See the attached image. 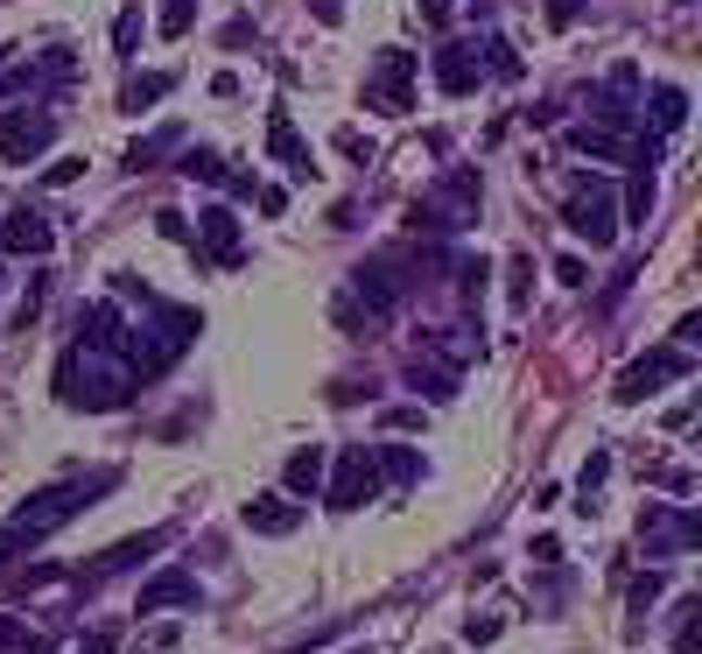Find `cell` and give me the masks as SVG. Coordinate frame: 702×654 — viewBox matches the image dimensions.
<instances>
[{
  "instance_id": "obj_1",
  "label": "cell",
  "mask_w": 702,
  "mask_h": 654,
  "mask_svg": "<svg viewBox=\"0 0 702 654\" xmlns=\"http://www.w3.org/2000/svg\"><path fill=\"white\" fill-rule=\"evenodd\" d=\"M119 486V471H99L92 486H50V493H36V500H22V507L8 514V528H0V556L8 549H36V542H50L64 521H78L85 507H99V493H113Z\"/></svg>"
},
{
  "instance_id": "obj_2",
  "label": "cell",
  "mask_w": 702,
  "mask_h": 654,
  "mask_svg": "<svg viewBox=\"0 0 702 654\" xmlns=\"http://www.w3.org/2000/svg\"><path fill=\"white\" fill-rule=\"evenodd\" d=\"M56 394H64L71 408L106 415V408H127V401H133V374L113 360V352H85V345H71L64 366H56Z\"/></svg>"
},
{
  "instance_id": "obj_3",
  "label": "cell",
  "mask_w": 702,
  "mask_h": 654,
  "mask_svg": "<svg viewBox=\"0 0 702 654\" xmlns=\"http://www.w3.org/2000/svg\"><path fill=\"white\" fill-rule=\"evenodd\" d=\"M477 204H485V184H477V169H450L429 198H414V226H443V232H457V226H471L477 218Z\"/></svg>"
},
{
  "instance_id": "obj_4",
  "label": "cell",
  "mask_w": 702,
  "mask_h": 654,
  "mask_svg": "<svg viewBox=\"0 0 702 654\" xmlns=\"http://www.w3.org/2000/svg\"><path fill=\"white\" fill-rule=\"evenodd\" d=\"M366 106L386 113V121H400V113L414 106V50H380L366 71Z\"/></svg>"
},
{
  "instance_id": "obj_5",
  "label": "cell",
  "mask_w": 702,
  "mask_h": 654,
  "mask_svg": "<svg viewBox=\"0 0 702 654\" xmlns=\"http://www.w3.org/2000/svg\"><path fill=\"white\" fill-rule=\"evenodd\" d=\"M380 451L372 443H345V457H337V479H331V507L337 514H352V507H366V500H380Z\"/></svg>"
},
{
  "instance_id": "obj_6",
  "label": "cell",
  "mask_w": 702,
  "mask_h": 654,
  "mask_svg": "<svg viewBox=\"0 0 702 654\" xmlns=\"http://www.w3.org/2000/svg\"><path fill=\"white\" fill-rule=\"evenodd\" d=\"M562 226H570L576 240H590L597 254H604V247L618 240V218H611V190H604V184H576V198L562 204Z\"/></svg>"
},
{
  "instance_id": "obj_7",
  "label": "cell",
  "mask_w": 702,
  "mask_h": 654,
  "mask_svg": "<svg viewBox=\"0 0 702 654\" xmlns=\"http://www.w3.org/2000/svg\"><path fill=\"white\" fill-rule=\"evenodd\" d=\"M689 374H695L689 352H681V345H661V352H647V360H633L618 374V401H647L661 380H689Z\"/></svg>"
},
{
  "instance_id": "obj_8",
  "label": "cell",
  "mask_w": 702,
  "mask_h": 654,
  "mask_svg": "<svg viewBox=\"0 0 702 654\" xmlns=\"http://www.w3.org/2000/svg\"><path fill=\"white\" fill-rule=\"evenodd\" d=\"M639 534H647V556H675V549H695L702 542V521L689 507H681V514L647 507V514H639Z\"/></svg>"
},
{
  "instance_id": "obj_9",
  "label": "cell",
  "mask_w": 702,
  "mask_h": 654,
  "mask_svg": "<svg viewBox=\"0 0 702 654\" xmlns=\"http://www.w3.org/2000/svg\"><path fill=\"white\" fill-rule=\"evenodd\" d=\"M56 141L50 113H0V162H28Z\"/></svg>"
},
{
  "instance_id": "obj_10",
  "label": "cell",
  "mask_w": 702,
  "mask_h": 654,
  "mask_svg": "<svg viewBox=\"0 0 702 654\" xmlns=\"http://www.w3.org/2000/svg\"><path fill=\"white\" fill-rule=\"evenodd\" d=\"M162 542H169V528H148V534H127V542H113L106 556L92 563V570H78V584H85V591H99V584H106V577H119V570H133V563H141V556H155Z\"/></svg>"
},
{
  "instance_id": "obj_11",
  "label": "cell",
  "mask_w": 702,
  "mask_h": 654,
  "mask_svg": "<svg viewBox=\"0 0 702 654\" xmlns=\"http://www.w3.org/2000/svg\"><path fill=\"white\" fill-rule=\"evenodd\" d=\"M50 247H56V232H50V218H42V212H28V204H22V212L0 218V261H8V254H50Z\"/></svg>"
},
{
  "instance_id": "obj_12",
  "label": "cell",
  "mask_w": 702,
  "mask_h": 654,
  "mask_svg": "<svg viewBox=\"0 0 702 654\" xmlns=\"http://www.w3.org/2000/svg\"><path fill=\"white\" fill-rule=\"evenodd\" d=\"M477 78H485V64H477V42H443V50H436V85H443L450 99L477 92Z\"/></svg>"
},
{
  "instance_id": "obj_13",
  "label": "cell",
  "mask_w": 702,
  "mask_h": 654,
  "mask_svg": "<svg viewBox=\"0 0 702 654\" xmlns=\"http://www.w3.org/2000/svg\"><path fill=\"white\" fill-rule=\"evenodd\" d=\"M190 247H204V261H218V267H239V218L226 204H212V212L197 218V240Z\"/></svg>"
},
{
  "instance_id": "obj_14",
  "label": "cell",
  "mask_w": 702,
  "mask_h": 654,
  "mask_svg": "<svg viewBox=\"0 0 702 654\" xmlns=\"http://www.w3.org/2000/svg\"><path fill=\"white\" fill-rule=\"evenodd\" d=\"M267 155H275V162H289L295 176H317V155L303 148V134H295L289 106H275V113H267Z\"/></svg>"
},
{
  "instance_id": "obj_15",
  "label": "cell",
  "mask_w": 702,
  "mask_h": 654,
  "mask_svg": "<svg viewBox=\"0 0 702 654\" xmlns=\"http://www.w3.org/2000/svg\"><path fill=\"white\" fill-rule=\"evenodd\" d=\"M352 289L366 295V317H394V310H400V281H394V267H386V261L352 267Z\"/></svg>"
},
{
  "instance_id": "obj_16",
  "label": "cell",
  "mask_w": 702,
  "mask_h": 654,
  "mask_svg": "<svg viewBox=\"0 0 702 654\" xmlns=\"http://www.w3.org/2000/svg\"><path fill=\"white\" fill-rule=\"evenodd\" d=\"M239 521H246L253 534H295V528H303V507H295V500H281V493H260V500H246V507H239Z\"/></svg>"
},
{
  "instance_id": "obj_17",
  "label": "cell",
  "mask_w": 702,
  "mask_h": 654,
  "mask_svg": "<svg viewBox=\"0 0 702 654\" xmlns=\"http://www.w3.org/2000/svg\"><path fill=\"white\" fill-rule=\"evenodd\" d=\"M169 605H197V577L190 570H162L141 584V599H133V613H169Z\"/></svg>"
},
{
  "instance_id": "obj_18",
  "label": "cell",
  "mask_w": 702,
  "mask_h": 654,
  "mask_svg": "<svg viewBox=\"0 0 702 654\" xmlns=\"http://www.w3.org/2000/svg\"><path fill=\"white\" fill-rule=\"evenodd\" d=\"M429 352H436V360H450V374H457L464 360H477V352H485V338H477L471 324H443V331L429 338Z\"/></svg>"
},
{
  "instance_id": "obj_19",
  "label": "cell",
  "mask_w": 702,
  "mask_h": 654,
  "mask_svg": "<svg viewBox=\"0 0 702 654\" xmlns=\"http://www.w3.org/2000/svg\"><path fill=\"white\" fill-rule=\"evenodd\" d=\"M408 388L429 394V401H450L457 394V374H450V366H436V360H408Z\"/></svg>"
},
{
  "instance_id": "obj_20",
  "label": "cell",
  "mask_w": 702,
  "mask_h": 654,
  "mask_svg": "<svg viewBox=\"0 0 702 654\" xmlns=\"http://www.w3.org/2000/svg\"><path fill=\"white\" fill-rule=\"evenodd\" d=\"M372 451H380V479H394V486L422 479V451H408V443H372Z\"/></svg>"
},
{
  "instance_id": "obj_21",
  "label": "cell",
  "mask_w": 702,
  "mask_h": 654,
  "mask_svg": "<svg viewBox=\"0 0 702 654\" xmlns=\"http://www.w3.org/2000/svg\"><path fill=\"white\" fill-rule=\"evenodd\" d=\"M281 479H289V493H317V486H323V451H317V443H303Z\"/></svg>"
},
{
  "instance_id": "obj_22",
  "label": "cell",
  "mask_w": 702,
  "mask_h": 654,
  "mask_svg": "<svg viewBox=\"0 0 702 654\" xmlns=\"http://www.w3.org/2000/svg\"><path fill=\"white\" fill-rule=\"evenodd\" d=\"M169 148H183V127H155L148 141L127 148V169H155V155H169Z\"/></svg>"
},
{
  "instance_id": "obj_23",
  "label": "cell",
  "mask_w": 702,
  "mask_h": 654,
  "mask_svg": "<svg viewBox=\"0 0 702 654\" xmlns=\"http://www.w3.org/2000/svg\"><path fill=\"white\" fill-rule=\"evenodd\" d=\"M169 71H141V78H127V92H119V106H127V113H141V106H155V99L162 92H169Z\"/></svg>"
},
{
  "instance_id": "obj_24",
  "label": "cell",
  "mask_w": 702,
  "mask_h": 654,
  "mask_svg": "<svg viewBox=\"0 0 702 654\" xmlns=\"http://www.w3.org/2000/svg\"><path fill=\"white\" fill-rule=\"evenodd\" d=\"M681 121H689V92H681V85H661V92H653V127L675 134Z\"/></svg>"
},
{
  "instance_id": "obj_25",
  "label": "cell",
  "mask_w": 702,
  "mask_h": 654,
  "mask_svg": "<svg viewBox=\"0 0 702 654\" xmlns=\"http://www.w3.org/2000/svg\"><path fill=\"white\" fill-rule=\"evenodd\" d=\"M183 176H197V184H232V169H226L218 148H183Z\"/></svg>"
},
{
  "instance_id": "obj_26",
  "label": "cell",
  "mask_w": 702,
  "mask_h": 654,
  "mask_svg": "<svg viewBox=\"0 0 702 654\" xmlns=\"http://www.w3.org/2000/svg\"><path fill=\"white\" fill-rule=\"evenodd\" d=\"M661 591H667V570H647V577H633V633L647 627V613L661 605Z\"/></svg>"
},
{
  "instance_id": "obj_27",
  "label": "cell",
  "mask_w": 702,
  "mask_h": 654,
  "mask_svg": "<svg viewBox=\"0 0 702 654\" xmlns=\"http://www.w3.org/2000/svg\"><path fill=\"white\" fill-rule=\"evenodd\" d=\"M506 295H513V310H527V295H534V254L506 261Z\"/></svg>"
},
{
  "instance_id": "obj_28",
  "label": "cell",
  "mask_w": 702,
  "mask_h": 654,
  "mask_svg": "<svg viewBox=\"0 0 702 654\" xmlns=\"http://www.w3.org/2000/svg\"><path fill=\"white\" fill-rule=\"evenodd\" d=\"M477 50H485L477 64H485V71H499V78H513V71H520V56H513V42H506V36H485Z\"/></svg>"
},
{
  "instance_id": "obj_29",
  "label": "cell",
  "mask_w": 702,
  "mask_h": 654,
  "mask_svg": "<svg viewBox=\"0 0 702 654\" xmlns=\"http://www.w3.org/2000/svg\"><path fill=\"white\" fill-rule=\"evenodd\" d=\"M133 42H141V8H119V22H113V50L133 56Z\"/></svg>"
},
{
  "instance_id": "obj_30",
  "label": "cell",
  "mask_w": 702,
  "mask_h": 654,
  "mask_svg": "<svg viewBox=\"0 0 702 654\" xmlns=\"http://www.w3.org/2000/svg\"><path fill=\"white\" fill-rule=\"evenodd\" d=\"M190 14L197 0H162V36H190Z\"/></svg>"
},
{
  "instance_id": "obj_31",
  "label": "cell",
  "mask_w": 702,
  "mask_h": 654,
  "mask_svg": "<svg viewBox=\"0 0 702 654\" xmlns=\"http://www.w3.org/2000/svg\"><path fill=\"white\" fill-rule=\"evenodd\" d=\"M625 212H633V226H647V212H653V176H633V190H625Z\"/></svg>"
},
{
  "instance_id": "obj_32",
  "label": "cell",
  "mask_w": 702,
  "mask_h": 654,
  "mask_svg": "<svg viewBox=\"0 0 702 654\" xmlns=\"http://www.w3.org/2000/svg\"><path fill=\"white\" fill-rule=\"evenodd\" d=\"M28 647V627H22V613H0V654H22Z\"/></svg>"
},
{
  "instance_id": "obj_33",
  "label": "cell",
  "mask_w": 702,
  "mask_h": 654,
  "mask_svg": "<svg viewBox=\"0 0 702 654\" xmlns=\"http://www.w3.org/2000/svg\"><path fill=\"white\" fill-rule=\"evenodd\" d=\"M85 176V162H50V169H42V190H64V184H78Z\"/></svg>"
},
{
  "instance_id": "obj_34",
  "label": "cell",
  "mask_w": 702,
  "mask_h": 654,
  "mask_svg": "<svg viewBox=\"0 0 702 654\" xmlns=\"http://www.w3.org/2000/svg\"><path fill=\"white\" fill-rule=\"evenodd\" d=\"M253 198H260V212H267V218H281V212H289V190H281V184H260Z\"/></svg>"
},
{
  "instance_id": "obj_35",
  "label": "cell",
  "mask_w": 702,
  "mask_h": 654,
  "mask_svg": "<svg viewBox=\"0 0 702 654\" xmlns=\"http://www.w3.org/2000/svg\"><path fill=\"white\" fill-rule=\"evenodd\" d=\"M155 232L162 240H190V218L183 212H155Z\"/></svg>"
},
{
  "instance_id": "obj_36",
  "label": "cell",
  "mask_w": 702,
  "mask_h": 654,
  "mask_svg": "<svg viewBox=\"0 0 702 654\" xmlns=\"http://www.w3.org/2000/svg\"><path fill=\"white\" fill-rule=\"evenodd\" d=\"M464 641L471 647H492V641H499V619H464Z\"/></svg>"
},
{
  "instance_id": "obj_37",
  "label": "cell",
  "mask_w": 702,
  "mask_h": 654,
  "mask_svg": "<svg viewBox=\"0 0 702 654\" xmlns=\"http://www.w3.org/2000/svg\"><path fill=\"white\" fill-rule=\"evenodd\" d=\"M331 141H337V148H345V155H366V162H372V141H366V134H358V127H337V134H331Z\"/></svg>"
},
{
  "instance_id": "obj_38",
  "label": "cell",
  "mask_w": 702,
  "mask_h": 654,
  "mask_svg": "<svg viewBox=\"0 0 702 654\" xmlns=\"http://www.w3.org/2000/svg\"><path fill=\"white\" fill-rule=\"evenodd\" d=\"M556 281H570V289H584V281H590V267L576 261V254H562V261H556Z\"/></svg>"
},
{
  "instance_id": "obj_39",
  "label": "cell",
  "mask_w": 702,
  "mask_h": 654,
  "mask_svg": "<svg viewBox=\"0 0 702 654\" xmlns=\"http://www.w3.org/2000/svg\"><path fill=\"white\" fill-rule=\"evenodd\" d=\"M113 647H119V633H113V627H99L92 641H78V654H113Z\"/></svg>"
},
{
  "instance_id": "obj_40",
  "label": "cell",
  "mask_w": 702,
  "mask_h": 654,
  "mask_svg": "<svg viewBox=\"0 0 702 654\" xmlns=\"http://www.w3.org/2000/svg\"><path fill=\"white\" fill-rule=\"evenodd\" d=\"M450 8H457V0H422V22L443 28V22H450Z\"/></svg>"
},
{
  "instance_id": "obj_41",
  "label": "cell",
  "mask_w": 702,
  "mask_h": 654,
  "mask_svg": "<svg viewBox=\"0 0 702 654\" xmlns=\"http://www.w3.org/2000/svg\"><path fill=\"white\" fill-rule=\"evenodd\" d=\"M576 8L584 0H548V22H576Z\"/></svg>"
},
{
  "instance_id": "obj_42",
  "label": "cell",
  "mask_w": 702,
  "mask_h": 654,
  "mask_svg": "<svg viewBox=\"0 0 702 654\" xmlns=\"http://www.w3.org/2000/svg\"><path fill=\"white\" fill-rule=\"evenodd\" d=\"M317 22H345V0H317Z\"/></svg>"
}]
</instances>
